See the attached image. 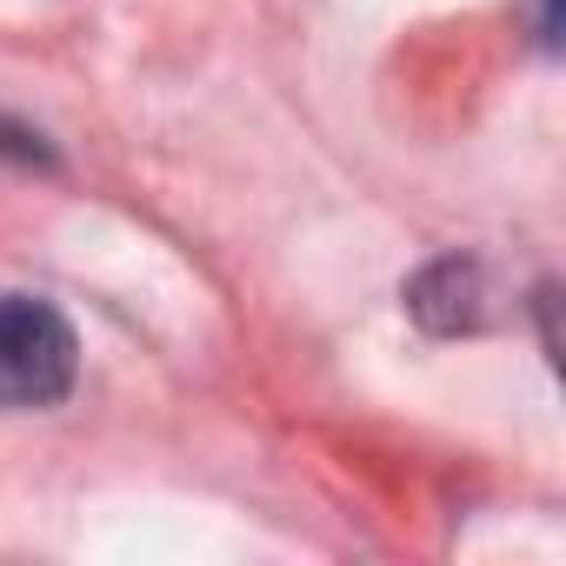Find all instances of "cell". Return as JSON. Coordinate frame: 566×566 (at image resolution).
<instances>
[{
    "mask_svg": "<svg viewBox=\"0 0 566 566\" xmlns=\"http://www.w3.org/2000/svg\"><path fill=\"white\" fill-rule=\"evenodd\" d=\"M81 380V334L41 294H0V413L61 407Z\"/></svg>",
    "mask_w": 566,
    "mask_h": 566,
    "instance_id": "cell-1",
    "label": "cell"
},
{
    "mask_svg": "<svg viewBox=\"0 0 566 566\" xmlns=\"http://www.w3.org/2000/svg\"><path fill=\"white\" fill-rule=\"evenodd\" d=\"M486 273H480V260H440V266H427L420 280H413V294H407V307L433 327V334H467V327H480L486 321Z\"/></svg>",
    "mask_w": 566,
    "mask_h": 566,
    "instance_id": "cell-2",
    "label": "cell"
},
{
    "mask_svg": "<svg viewBox=\"0 0 566 566\" xmlns=\"http://www.w3.org/2000/svg\"><path fill=\"white\" fill-rule=\"evenodd\" d=\"M0 154H14L21 167H48L54 154L41 147V134H28V127H8V120H0Z\"/></svg>",
    "mask_w": 566,
    "mask_h": 566,
    "instance_id": "cell-3",
    "label": "cell"
}]
</instances>
